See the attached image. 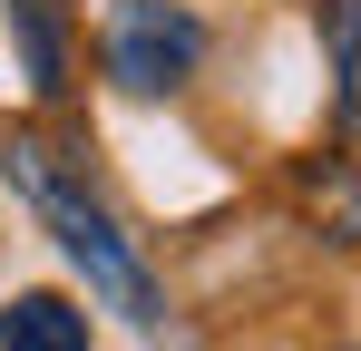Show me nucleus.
<instances>
[{
	"mask_svg": "<svg viewBox=\"0 0 361 351\" xmlns=\"http://www.w3.org/2000/svg\"><path fill=\"white\" fill-rule=\"evenodd\" d=\"M0 176L30 195V215L59 234V254L88 273V292H98L108 312H127L137 332H157V322H166V292H157V273H147V254L118 234V215H108V205H98L78 176H59V166H49V147L10 137V147H0Z\"/></svg>",
	"mask_w": 361,
	"mask_h": 351,
	"instance_id": "1",
	"label": "nucleus"
},
{
	"mask_svg": "<svg viewBox=\"0 0 361 351\" xmlns=\"http://www.w3.org/2000/svg\"><path fill=\"white\" fill-rule=\"evenodd\" d=\"M98 58H108V78H118L127 98H166V88L195 78V58H205V20L176 10V0H118Z\"/></svg>",
	"mask_w": 361,
	"mask_h": 351,
	"instance_id": "2",
	"label": "nucleus"
},
{
	"mask_svg": "<svg viewBox=\"0 0 361 351\" xmlns=\"http://www.w3.org/2000/svg\"><path fill=\"white\" fill-rule=\"evenodd\" d=\"M0 351H88V312L68 292H20L0 302Z\"/></svg>",
	"mask_w": 361,
	"mask_h": 351,
	"instance_id": "3",
	"label": "nucleus"
},
{
	"mask_svg": "<svg viewBox=\"0 0 361 351\" xmlns=\"http://www.w3.org/2000/svg\"><path fill=\"white\" fill-rule=\"evenodd\" d=\"M10 20H20V49H30V88H39V98H59V88H68V58H59L49 10H39V0H10Z\"/></svg>",
	"mask_w": 361,
	"mask_h": 351,
	"instance_id": "4",
	"label": "nucleus"
}]
</instances>
